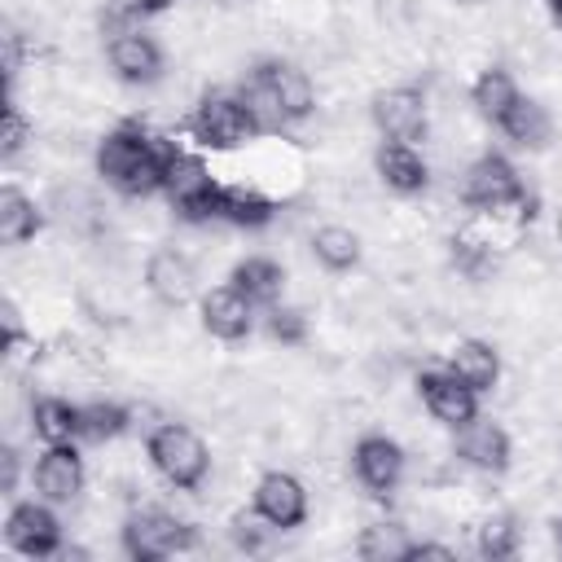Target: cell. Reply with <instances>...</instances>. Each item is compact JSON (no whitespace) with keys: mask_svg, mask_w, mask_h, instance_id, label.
Wrapping results in <instances>:
<instances>
[{"mask_svg":"<svg viewBox=\"0 0 562 562\" xmlns=\"http://www.w3.org/2000/svg\"><path fill=\"white\" fill-rule=\"evenodd\" d=\"M31 430L44 443H75V439H83V404H70L61 395H40L31 404Z\"/></svg>","mask_w":562,"mask_h":562,"instance_id":"obj_21","label":"cell"},{"mask_svg":"<svg viewBox=\"0 0 562 562\" xmlns=\"http://www.w3.org/2000/svg\"><path fill=\"white\" fill-rule=\"evenodd\" d=\"M369 119H373V127L382 132V140L417 145V140H426V132H430L426 97H422L417 88H408V83H395V88L373 92V101H369Z\"/></svg>","mask_w":562,"mask_h":562,"instance_id":"obj_7","label":"cell"},{"mask_svg":"<svg viewBox=\"0 0 562 562\" xmlns=\"http://www.w3.org/2000/svg\"><path fill=\"white\" fill-rule=\"evenodd\" d=\"M184 132L193 136L198 149H220V154L241 149L246 140L263 136V127H259V119L241 92H206L193 105V114L184 119Z\"/></svg>","mask_w":562,"mask_h":562,"instance_id":"obj_2","label":"cell"},{"mask_svg":"<svg viewBox=\"0 0 562 562\" xmlns=\"http://www.w3.org/2000/svg\"><path fill=\"white\" fill-rule=\"evenodd\" d=\"M83 457L75 443H44V452L31 465V483L35 496H44L48 505H70L83 492Z\"/></svg>","mask_w":562,"mask_h":562,"instance_id":"obj_11","label":"cell"},{"mask_svg":"<svg viewBox=\"0 0 562 562\" xmlns=\"http://www.w3.org/2000/svg\"><path fill=\"white\" fill-rule=\"evenodd\" d=\"M522 198H527V184H522L518 167L505 154H496V149L479 154L470 162L465 180H461V202L470 211H483V215H501V211L518 206Z\"/></svg>","mask_w":562,"mask_h":562,"instance_id":"obj_6","label":"cell"},{"mask_svg":"<svg viewBox=\"0 0 562 562\" xmlns=\"http://www.w3.org/2000/svg\"><path fill=\"white\" fill-rule=\"evenodd\" d=\"M351 470H356V479H360L373 496H391V492L400 487V479H404V448H400L391 435L369 430V435H360L356 448H351Z\"/></svg>","mask_w":562,"mask_h":562,"instance_id":"obj_12","label":"cell"},{"mask_svg":"<svg viewBox=\"0 0 562 562\" xmlns=\"http://www.w3.org/2000/svg\"><path fill=\"white\" fill-rule=\"evenodd\" d=\"M145 290L162 303V307H184L198 290V277H193V263L180 255V250H154L145 259Z\"/></svg>","mask_w":562,"mask_h":562,"instance_id":"obj_17","label":"cell"},{"mask_svg":"<svg viewBox=\"0 0 562 562\" xmlns=\"http://www.w3.org/2000/svg\"><path fill=\"white\" fill-rule=\"evenodd\" d=\"M272 531H277V527H272L268 518H259L255 509H250V514H233V522H228V540H233L241 553H263Z\"/></svg>","mask_w":562,"mask_h":562,"instance_id":"obj_32","label":"cell"},{"mask_svg":"<svg viewBox=\"0 0 562 562\" xmlns=\"http://www.w3.org/2000/svg\"><path fill=\"white\" fill-rule=\"evenodd\" d=\"M220 220L233 228H263L277 220V202L255 184H224L220 193Z\"/></svg>","mask_w":562,"mask_h":562,"instance_id":"obj_22","label":"cell"},{"mask_svg":"<svg viewBox=\"0 0 562 562\" xmlns=\"http://www.w3.org/2000/svg\"><path fill=\"white\" fill-rule=\"evenodd\" d=\"M518 97H522V92H518V83H514V75H509L505 66H487V70L474 79V88H470L474 110H479L492 127H501V119L514 110Z\"/></svg>","mask_w":562,"mask_h":562,"instance_id":"obj_24","label":"cell"},{"mask_svg":"<svg viewBox=\"0 0 562 562\" xmlns=\"http://www.w3.org/2000/svg\"><path fill=\"white\" fill-rule=\"evenodd\" d=\"M119 540H123V553L132 562H162L171 553H189L198 544V531H193V522L176 518L171 509L149 505V509H132L123 518Z\"/></svg>","mask_w":562,"mask_h":562,"instance_id":"obj_5","label":"cell"},{"mask_svg":"<svg viewBox=\"0 0 562 562\" xmlns=\"http://www.w3.org/2000/svg\"><path fill=\"white\" fill-rule=\"evenodd\" d=\"M198 312H202V329H206L211 338H220V342H241V338H250V329H255V303H250L233 281L206 290L202 303H198Z\"/></svg>","mask_w":562,"mask_h":562,"instance_id":"obj_15","label":"cell"},{"mask_svg":"<svg viewBox=\"0 0 562 562\" xmlns=\"http://www.w3.org/2000/svg\"><path fill=\"white\" fill-rule=\"evenodd\" d=\"M544 4H549V18L562 26V0H544Z\"/></svg>","mask_w":562,"mask_h":562,"instance_id":"obj_38","label":"cell"},{"mask_svg":"<svg viewBox=\"0 0 562 562\" xmlns=\"http://www.w3.org/2000/svg\"><path fill=\"white\" fill-rule=\"evenodd\" d=\"M145 457L158 470L162 483H171L176 492H198L206 470H211V452L202 443L198 430H189L184 422H162L145 435Z\"/></svg>","mask_w":562,"mask_h":562,"instance_id":"obj_3","label":"cell"},{"mask_svg":"<svg viewBox=\"0 0 562 562\" xmlns=\"http://www.w3.org/2000/svg\"><path fill=\"white\" fill-rule=\"evenodd\" d=\"M457 4H487V0H457Z\"/></svg>","mask_w":562,"mask_h":562,"instance_id":"obj_41","label":"cell"},{"mask_svg":"<svg viewBox=\"0 0 562 562\" xmlns=\"http://www.w3.org/2000/svg\"><path fill=\"white\" fill-rule=\"evenodd\" d=\"M263 329H268L272 342H281V347H299V342L307 338V316H303L299 307L272 303V307H263Z\"/></svg>","mask_w":562,"mask_h":562,"instance_id":"obj_31","label":"cell"},{"mask_svg":"<svg viewBox=\"0 0 562 562\" xmlns=\"http://www.w3.org/2000/svg\"><path fill=\"white\" fill-rule=\"evenodd\" d=\"M553 540H558V549H562V518H553Z\"/></svg>","mask_w":562,"mask_h":562,"instance_id":"obj_39","label":"cell"},{"mask_svg":"<svg viewBox=\"0 0 562 562\" xmlns=\"http://www.w3.org/2000/svg\"><path fill=\"white\" fill-rule=\"evenodd\" d=\"M312 255L329 272H351L360 263V237L342 224H325V228L312 233Z\"/></svg>","mask_w":562,"mask_h":562,"instance_id":"obj_28","label":"cell"},{"mask_svg":"<svg viewBox=\"0 0 562 562\" xmlns=\"http://www.w3.org/2000/svg\"><path fill=\"white\" fill-rule=\"evenodd\" d=\"M417 395H422L426 413H430L435 422L452 426V430L479 417V391H470L448 364H443V369H422V373H417Z\"/></svg>","mask_w":562,"mask_h":562,"instance_id":"obj_9","label":"cell"},{"mask_svg":"<svg viewBox=\"0 0 562 562\" xmlns=\"http://www.w3.org/2000/svg\"><path fill=\"white\" fill-rule=\"evenodd\" d=\"M220 193H224V184L211 176L202 154H189L176 145L167 158V171H162V198L171 202V211L184 224H211V220H220Z\"/></svg>","mask_w":562,"mask_h":562,"instance_id":"obj_4","label":"cell"},{"mask_svg":"<svg viewBox=\"0 0 562 562\" xmlns=\"http://www.w3.org/2000/svg\"><path fill=\"white\" fill-rule=\"evenodd\" d=\"M417 549L413 531L395 518H382V522H369L360 536H356V553L364 562H408Z\"/></svg>","mask_w":562,"mask_h":562,"instance_id":"obj_23","label":"cell"},{"mask_svg":"<svg viewBox=\"0 0 562 562\" xmlns=\"http://www.w3.org/2000/svg\"><path fill=\"white\" fill-rule=\"evenodd\" d=\"M452 448H457V457H461L465 465H474V470H483V474H505V470H509V457H514V443H509L505 426L483 422V417L457 426V443H452Z\"/></svg>","mask_w":562,"mask_h":562,"instance_id":"obj_16","label":"cell"},{"mask_svg":"<svg viewBox=\"0 0 562 562\" xmlns=\"http://www.w3.org/2000/svg\"><path fill=\"white\" fill-rule=\"evenodd\" d=\"M4 544L18 549L22 558H53L61 553V522L53 514V505L40 501H18L4 518Z\"/></svg>","mask_w":562,"mask_h":562,"instance_id":"obj_8","label":"cell"},{"mask_svg":"<svg viewBox=\"0 0 562 562\" xmlns=\"http://www.w3.org/2000/svg\"><path fill=\"white\" fill-rule=\"evenodd\" d=\"M105 57L110 70L123 83H158L162 79V48L154 44V35L136 31V26H119L105 40Z\"/></svg>","mask_w":562,"mask_h":562,"instance_id":"obj_13","label":"cell"},{"mask_svg":"<svg viewBox=\"0 0 562 562\" xmlns=\"http://www.w3.org/2000/svg\"><path fill=\"white\" fill-rule=\"evenodd\" d=\"M250 509L268 518L277 531H294L307 522V487L290 470H268L250 492Z\"/></svg>","mask_w":562,"mask_h":562,"instance_id":"obj_10","label":"cell"},{"mask_svg":"<svg viewBox=\"0 0 562 562\" xmlns=\"http://www.w3.org/2000/svg\"><path fill=\"white\" fill-rule=\"evenodd\" d=\"M176 140L145 132L140 123H119L97 145V176L123 198H154L162 193V171Z\"/></svg>","mask_w":562,"mask_h":562,"instance_id":"obj_1","label":"cell"},{"mask_svg":"<svg viewBox=\"0 0 562 562\" xmlns=\"http://www.w3.org/2000/svg\"><path fill=\"white\" fill-rule=\"evenodd\" d=\"M413 558H457V549L452 544H435V540H417Z\"/></svg>","mask_w":562,"mask_h":562,"instance_id":"obj_36","label":"cell"},{"mask_svg":"<svg viewBox=\"0 0 562 562\" xmlns=\"http://www.w3.org/2000/svg\"><path fill=\"white\" fill-rule=\"evenodd\" d=\"M26 140H31V123H26V114L18 110V101L9 97V101H4V132H0V154H4V158H18V154L26 149Z\"/></svg>","mask_w":562,"mask_h":562,"instance_id":"obj_33","label":"cell"},{"mask_svg":"<svg viewBox=\"0 0 562 562\" xmlns=\"http://www.w3.org/2000/svg\"><path fill=\"white\" fill-rule=\"evenodd\" d=\"M518 544H522V536H518L514 514H492V518L479 527V553H483V558H492V562L514 558V553H518Z\"/></svg>","mask_w":562,"mask_h":562,"instance_id":"obj_30","label":"cell"},{"mask_svg":"<svg viewBox=\"0 0 562 562\" xmlns=\"http://www.w3.org/2000/svg\"><path fill=\"white\" fill-rule=\"evenodd\" d=\"M448 369H452L470 391H479V395L501 382V356H496V347L483 342V338H461V342H452Z\"/></svg>","mask_w":562,"mask_h":562,"instance_id":"obj_20","label":"cell"},{"mask_svg":"<svg viewBox=\"0 0 562 562\" xmlns=\"http://www.w3.org/2000/svg\"><path fill=\"white\" fill-rule=\"evenodd\" d=\"M448 259H452V268H457L461 277L483 281V277L496 272V241L483 237V233H474V228H461V233H452V241H448Z\"/></svg>","mask_w":562,"mask_h":562,"instance_id":"obj_26","label":"cell"},{"mask_svg":"<svg viewBox=\"0 0 562 562\" xmlns=\"http://www.w3.org/2000/svg\"><path fill=\"white\" fill-rule=\"evenodd\" d=\"M281 105L285 123H303L312 110H316V88L307 79V70H299L294 61H281V57H263L255 70H250Z\"/></svg>","mask_w":562,"mask_h":562,"instance_id":"obj_14","label":"cell"},{"mask_svg":"<svg viewBox=\"0 0 562 562\" xmlns=\"http://www.w3.org/2000/svg\"><path fill=\"white\" fill-rule=\"evenodd\" d=\"M228 281H233L255 307H272V303H281V294H285V268H281L277 259H268V255H246V259H237Z\"/></svg>","mask_w":562,"mask_h":562,"instance_id":"obj_19","label":"cell"},{"mask_svg":"<svg viewBox=\"0 0 562 562\" xmlns=\"http://www.w3.org/2000/svg\"><path fill=\"white\" fill-rule=\"evenodd\" d=\"M0 465H4L0 492H4V496H13V492H18V474H22V465H18V452H13V448H4V452H0Z\"/></svg>","mask_w":562,"mask_h":562,"instance_id":"obj_35","label":"cell"},{"mask_svg":"<svg viewBox=\"0 0 562 562\" xmlns=\"http://www.w3.org/2000/svg\"><path fill=\"white\" fill-rule=\"evenodd\" d=\"M127 426H132V408L127 404H119V400H92V404H83V439L110 443Z\"/></svg>","mask_w":562,"mask_h":562,"instance_id":"obj_29","label":"cell"},{"mask_svg":"<svg viewBox=\"0 0 562 562\" xmlns=\"http://www.w3.org/2000/svg\"><path fill=\"white\" fill-rule=\"evenodd\" d=\"M40 228H44L40 206H35L18 184H4V189H0V241H4V246H22V241H31Z\"/></svg>","mask_w":562,"mask_h":562,"instance_id":"obj_25","label":"cell"},{"mask_svg":"<svg viewBox=\"0 0 562 562\" xmlns=\"http://www.w3.org/2000/svg\"><path fill=\"white\" fill-rule=\"evenodd\" d=\"M176 0H127V9L136 13V18H149V13H162V9H171Z\"/></svg>","mask_w":562,"mask_h":562,"instance_id":"obj_37","label":"cell"},{"mask_svg":"<svg viewBox=\"0 0 562 562\" xmlns=\"http://www.w3.org/2000/svg\"><path fill=\"white\" fill-rule=\"evenodd\" d=\"M501 132H505L514 145H522V149H540V145H549L553 123H549V110H544L540 101L518 97V101H514V110L501 119Z\"/></svg>","mask_w":562,"mask_h":562,"instance_id":"obj_27","label":"cell"},{"mask_svg":"<svg viewBox=\"0 0 562 562\" xmlns=\"http://www.w3.org/2000/svg\"><path fill=\"white\" fill-rule=\"evenodd\" d=\"M553 233H558V241H562V211H558V224H553Z\"/></svg>","mask_w":562,"mask_h":562,"instance_id":"obj_40","label":"cell"},{"mask_svg":"<svg viewBox=\"0 0 562 562\" xmlns=\"http://www.w3.org/2000/svg\"><path fill=\"white\" fill-rule=\"evenodd\" d=\"M0 325H4V351L18 356V347L26 342V329H22V312H18L13 299H4V307H0Z\"/></svg>","mask_w":562,"mask_h":562,"instance_id":"obj_34","label":"cell"},{"mask_svg":"<svg viewBox=\"0 0 562 562\" xmlns=\"http://www.w3.org/2000/svg\"><path fill=\"white\" fill-rule=\"evenodd\" d=\"M373 167H378L382 184L391 193H404V198H413V193H422L430 184V167H426L422 149L404 145V140H382L378 154H373Z\"/></svg>","mask_w":562,"mask_h":562,"instance_id":"obj_18","label":"cell"}]
</instances>
